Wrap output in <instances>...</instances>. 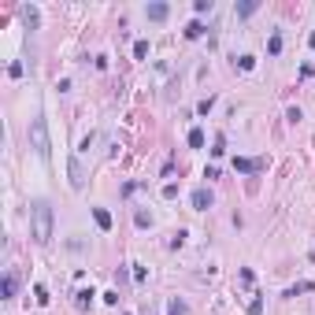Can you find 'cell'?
<instances>
[{
  "mask_svg": "<svg viewBox=\"0 0 315 315\" xmlns=\"http://www.w3.org/2000/svg\"><path fill=\"white\" fill-rule=\"evenodd\" d=\"M30 237L37 245H49L52 241V204L49 200H33L30 204Z\"/></svg>",
  "mask_w": 315,
  "mask_h": 315,
  "instance_id": "obj_1",
  "label": "cell"
},
{
  "mask_svg": "<svg viewBox=\"0 0 315 315\" xmlns=\"http://www.w3.org/2000/svg\"><path fill=\"white\" fill-rule=\"evenodd\" d=\"M30 137H33V149H37V156L49 159L52 145H49V126H45V119H33V123H30Z\"/></svg>",
  "mask_w": 315,
  "mask_h": 315,
  "instance_id": "obj_2",
  "label": "cell"
},
{
  "mask_svg": "<svg viewBox=\"0 0 315 315\" xmlns=\"http://www.w3.org/2000/svg\"><path fill=\"white\" fill-rule=\"evenodd\" d=\"M263 167H267V159H234V171H241V174L263 171Z\"/></svg>",
  "mask_w": 315,
  "mask_h": 315,
  "instance_id": "obj_3",
  "label": "cell"
},
{
  "mask_svg": "<svg viewBox=\"0 0 315 315\" xmlns=\"http://www.w3.org/2000/svg\"><path fill=\"white\" fill-rule=\"evenodd\" d=\"M67 171H71V185H75V189H82V185H85L82 163H78V159H71V163H67Z\"/></svg>",
  "mask_w": 315,
  "mask_h": 315,
  "instance_id": "obj_4",
  "label": "cell"
},
{
  "mask_svg": "<svg viewBox=\"0 0 315 315\" xmlns=\"http://www.w3.org/2000/svg\"><path fill=\"white\" fill-rule=\"evenodd\" d=\"M193 208H197V211H208V208H211V193L208 189H193Z\"/></svg>",
  "mask_w": 315,
  "mask_h": 315,
  "instance_id": "obj_5",
  "label": "cell"
},
{
  "mask_svg": "<svg viewBox=\"0 0 315 315\" xmlns=\"http://www.w3.org/2000/svg\"><path fill=\"white\" fill-rule=\"evenodd\" d=\"M15 289H19V278H15V271H8L4 274V300L15 297Z\"/></svg>",
  "mask_w": 315,
  "mask_h": 315,
  "instance_id": "obj_6",
  "label": "cell"
},
{
  "mask_svg": "<svg viewBox=\"0 0 315 315\" xmlns=\"http://www.w3.org/2000/svg\"><path fill=\"white\" fill-rule=\"evenodd\" d=\"M167 15H171V8H167V4H149V19H152V23H163Z\"/></svg>",
  "mask_w": 315,
  "mask_h": 315,
  "instance_id": "obj_7",
  "label": "cell"
},
{
  "mask_svg": "<svg viewBox=\"0 0 315 315\" xmlns=\"http://www.w3.org/2000/svg\"><path fill=\"white\" fill-rule=\"evenodd\" d=\"M93 219H97V226H100V230H111V215L104 211V208H93Z\"/></svg>",
  "mask_w": 315,
  "mask_h": 315,
  "instance_id": "obj_8",
  "label": "cell"
},
{
  "mask_svg": "<svg viewBox=\"0 0 315 315\" xmlns=\"http://www.w3.org/2000/svg\"><path fill=\"white\" fill-rule=\"evenodd\" d=\"M267 52H271V56H278V52H282V33H271V41H267Z\"/></svg>",
  "mask_w": 315,
  "mask_h": 315,
  "instance_id": "obj_9",
  "label": "cell"
},
{
  "mask_svg": "<svg viewBox=\"0 0 315 315\" xmlns=\"http://www.w3.org/2000/svg\"><path fill=\"white\" fill-rule=\"evenodd\" d=\"M200 33H204V26H200V23H197V19H193V23H189V26H185V37H189V41H197Z\"/></svg>",
  "mask_w": 315,
  "mask_h": 315,
  "instance_id": "obj_10",
  "label": "cell"
},
{
  "mask_svg": "<svg viewBox=\"0 0 315 315\" xmlns=\"http://www.w3.org/2000/svg\"><path fill=\"white\" fill-rule=\"evenodd\" d=\"M256 8H260L256 0H245V4H237V15H245V19H249V15H252Z\"/></svg>",
  "mask_w": 315,
  "mask_h": 315,
  "instance_id": "obj_11",
  "label": "cell"
},
{
  "mask_svg": "<svg viewBox=\"0 0 315 315\" xmlns=\"http://www.w3.org/2000/svg\"><path fill=\"white\" fill-rule=\"evenodd\" d=\"M189 145L193 149H204V130H189Z\"/></svg>",
  "mask_w": 315,
  "mask_h": 315,
  "instance_id": "obj_12",
  "label": "cell"
},
{
  "mask_svg": "<svg viewBox=\"0 0 315 315\" xmlns=\"http://www.w3.org/2000/svg\"><path fill=\"white\" fill-rule=\"evenodd\" d=\"M308 289H315V282H300V286H293V289H286V297H297V293H308Z\"/></svg>",
  "mask_w": 315,
  "mask_h": 315,
  "instance_id": "obj_13",
  "label": "cell"
},
{
  "mask_svg": "<svg viewBox=\"0 0 315 315\" xmlns=\"http://www.w3.org/2000/svg\"><path fill=\"white\" fill-rule=\"evenodd\" d=\"M89 300H93V289H82V293L75 297V304H78V308H89Z\"/></svg>",
  "mask_w": 315,
  "mask_h": 315,
  "instance_id": "obj_14",
  "label": "cell"
},
{
  "mask_svg": "<svg viewBox=\"0 0 315 315\" xmlns=\"http://www.w3.org/2000/svg\"><path fill=\"white\" fill-rule=\"evenodd\" d=\"M133 56H137V59L149 56V41H137V45H133Z\"/></svg>",
  "mask_w": 315,
  "mask_h": 315,
  "instance_id": "obj_15",
  "label": "cell"
},
{
  "mask_svg": "<svg viewBox=\"0 0 315 315\" xmlns=\"http://www.w3.org/2000/svg\"><path fill=\"white\" fill-rule=\"evenodd\" d=\"M167 315H185V304H182V300H171V308H167Z\"/></svg>",
  "mask_w": 315,
  "mask_h": 315,
  "instance_id": "obj_16",
  "label": "cell"
},
{
  "mask_svg": "<svg viewBox=\"0 0 315 315\" xmlns=\"http://www.w3.org/2000/svg\"><path fill=\"white\" fill-rule=\"evenodd\" d=\"M23 19H26L30 26H37V11H33V8H23Z\"/></svg>",
  "mask_w": 315,
  "mask_h": 315,
  "instance_id": "obj_17",
  "label": "cell"
},
{
  "mask_svg": "<svg viewBox=\"0 0 315 315\" xmlns=\"http://www.w3.org/2000/svg\"><path fill=\"white\" fill-rule=\"evenodd\" d=\"M193 8H197V15H204V11H211V0H197Z\"/></svg>",
  "mask_w": 315,
  "mask_h": 315,
  "instance_id": "obj_18",
  "label": "cell"
},
{
  "mask_svg": "<svg viewBox=\"0 0 315 315\" xmlns=\"http://www.w3.org/2000/svg\"><path fill=\"white\" fill-rule=\"evenodd\" d=\"M308 45H312V49H315V33H312V37H308Z\"/></svg>",
  "mask_w": 315,
  "mask_h": 315,
  "instance_id": "obj_19",
  "label": "cell"
}]
</instances>
